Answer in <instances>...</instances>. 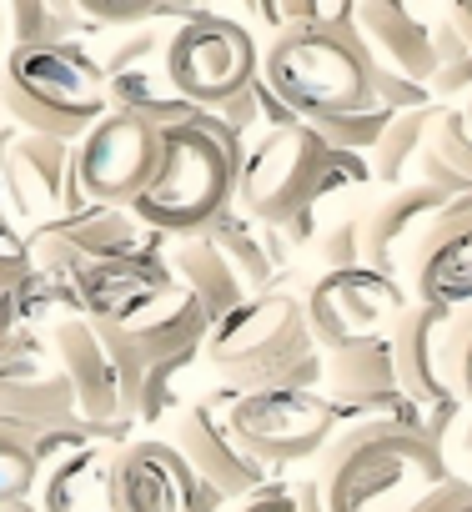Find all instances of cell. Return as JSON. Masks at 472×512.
I'll list each match as a JSON object with an SVG mask.
<instances>
[{"instance_id": "obj_12", "label": "cell", "mask_w": 472, "mask_h": 512, "mask_svg": "<svg viewBox=\"0 0 472 512\" xmlns=\"http://www.w3.org/2000/svg\"><path fill=\"white\" fill-rule=\"evenodd\" d=\"M452 327H457L452 312L412 302L407 317L392 332V357H397L402 392L417 402L422 427H427L432 442H447V432L462 417V397H457V377H452Z\"/></svg>"}, {"instance_id": "obj_16", "label": "cell", "mask_w": 472, "mask_h": 512, "mask_svg": "<svg viewBox=\"0 0 472 512\" xmlns=\"http://www.w3.org/2000/svg\"><path fill=\"white\" fill-rule=\"evenodd\" d=\"M91 211L81 176H76V146L36 131H11L6 136V216L31 221V216H81Z\"/></svg>"}, {"instance_id": "obj_15", "label": "cell", "mask_w": 472, "mask_h": 512, "mask_svg": "<svg viewBox=\"0 0 472 512\" xmlns=\"http://www.w3.org/2000/svg\"><path fill=\"white\" fill-rule=\"evenodd\" d=\"M171 442H176L181 457L196 467V477H201L211 492H221L226 502H231V497H247V502H252V497H262V492L277 487V482H272L277 467H267L242 437H236V427H231L221 397L191 402V407L181 412Z\"/></svg>"}, {"instance_id": "obj_13", "label": "cell", "mask_w": 472, "mask_h": 512, "mask_svg": "<svg viewBox=\"0 0 472 512\" xmlns=\"http://www.w3.org/2000/svg\"><path fill=\"white\" fill-rule=\"evenodd\" d=\"M51 342H56V362L76 392V407H81V422H91L106 442L126 447L136 442V422L126 417V387H121V367L101 337V327L91 317H56L51 327Z\"/></svg>"}, {"instance_id": "obj_9", "label": "cell", "mask_w": 472, "mask_h": 512, "mask_svg": "<svg viewBox=\"0 0 472 512\" xmlns=\"http://www.w3.org/2000/svg\"><path fill=\"white\" fill-rule=\"evenodd\" d=\"M226 417L267 467H292L337 442V407L327 392L307 387H277V392H247V397H226Z\"/></svg>"}, {"instance_id": "obj_22", "label": "cell", "mask_w": 472, "mask_h": 512, "mask_svg": "<svg viewBox=\"0 0 472 512\" xmlns=\"http://www.w3.org/2000/svg\"><path fill=\"white\" fill-rule=\"evenodd\" d=\"M81 262H166L161 231H151L131 206H91L61 221Z\"/></svg>"}, {"instance_id": "obj_35", "label": "cell", "mask_w": 472, "mask_h": 512, "mask_svg": "<svg viewBox=\"0 0 472 512\" xmlns=\"http://www.w3.org/2000/svg\"><path fill=\"white\" fill-rule=\"evenodd\" d=\"M452 377H457L462 407H472V312L457 317V327H452Z\"/></svg>"}, {"instance_id": "obj_26", "label": "cell", "mask_w": 472, "mask_h": 512, "mask_svg": "<svg viewBox=\"0 0 472 512\" xmlns=\"http://www.w3.org/2000/svg\"><path fill=\"white\" fill-rule=\"evenodd\" d=\"M432 41H437V76H432V96L442 106H462L472 96V41L442 16L432 26Z\"/></svg>"}, {"instance_id": "obj_34", "label": "cell", "mask_w": 472, "mask_h": 512, "mask_svg": "<svg viewBox=\"0 0 472 512\" xmlns=\"http://www.w3.org/2000/svg\"><path fill=\"white\" fill-rule=\"evenodd\" d=\"M402 512H472V482L467 477H447V482L427 487L422 497H412Z\"/></svg>"}, {"instance_id": "obj_33", "label": "cell", "mask_w": 472, "mask_h": 512, "mask_svg": "<svg viewBox=\"0 0 472 512\" xmlns=\"http://www.w3.org/2000/svg\"><path fill=\"white\" fill-rule=\"evenodd\" d=\"M196 357V352H191ZM191 357H166V362H151V372H146V387H141V412H136V422H156L166 407H171V382H176V372H186V362Z\"/></svg>"}, {"instance_id": "obj_28", "label": "cell", "mask_w": 472, "mask_h": 512, "mask_svg": "<svg viewBox=\"0 0 472 512\" xmlns=\"http://www.w3.org/2000/svg\"><path fill=\"white\" fill-rule=\"evenodd\" d=\"M46 482V462L31 452L26 437L0 432V502H31V492L41 497Z\"/></svg>"}, {"instance_id": "obj_3", "label": "cell", "mask_w": 472, "mask_h": 512, "mask_svg": "<svg viewBox=\"0 0 472 512\" xmlns=\"http://www.w3.org/2000/svg\"><path fill=\"white\" fill-rule=\"evenodd\" d=\"M442 442L402 422H352L322 452V502L327 512H402L427 487L447 482Z\"/></svg>"}, {"instance_id": "obj_21", "label": "cell", "mask_w": 472, "mask_h": 512, "mask_svg": "<svg viewBox=\"0 0 472 512\" xmlns=\"http://www.w3.org/2000/svg\"><path fill=\"white\" fill-rule=\"evenodd\" d=\"M357 36L367 41L372 61L402 71L407 81H422L432 86L437 76V41H432V26L422 16H412L402 0H357Z\"/></svg>"}, {"instance_id": "obj_23", "label": "cell", "mask_w": 472, "mask_h": 512, "mask_svg": "<svg viewBox=\"0 0 472 512\" xmlns=\"http://www.w3.org/2000/svg\"><path fill=\"white\" fill-rule=\"evenodd\" d=\"M116 457V442H96L46 467L41 512H116Z\"/></svg>"}, {"instance_id": "obj_31", "label": "cell", "mask_w": 472, "mask_h": 512, "mask_svg": "<svg viewBox=\"0 0 472 512\" xmlns=\"http://www.w3.org/2000/svg\"><path fill=\"white\" fill-rule=\"evenodd\" d=\"M317 256H322V272H352V267H362V211L332 221L322 231V241H317Z\"/></svg>"}, {"instance_id": "obj_32", "label": "cell", "mask_w": 472, "mask_h": 512, "mask_svg": "<svg viewBox=\"0 0 472 512\" xmlns=\"http://www.w3.org/2000/svg\"><path fill=\"white\" fill-rule=\"evenodd\" d=\"M76 6L86 11V21L91 26H131V31H141V26H156V11L161 6H151V0H76Z\"/></svg>"}, {"instance_id": "obj_24", "label": "cell", "mask_w": 472, "mask_h": 512, "mask_svg": "<svg viewBox=\"0 0 472 512\" xmlns=\"http://www.w3.org/2000/svg\"><path fill=\"white\" fill-rule=\"evenodd\" d=\"M0 422L21 427V432L76 427L81 422V407H76V392H71L66 372L41 377V382H6V387H0Z\"/></svg>"}, {"instance_id": "obj_36", "label": "cell", "mask_w": 472, "mask_h": 512, "mask_svg": "<svg viewBox=\"0 0 472 512\" xmlns=\"http://www.w3.org/2000/svg\"><path fill=\"white\" fill-rule=\"evenodd\" d=\"M242 512H302V507H297V492L292 487H272V492L252 497Z\"/></svg>"}, {"instance_id": "obj_39", "label": "cell", "mask_w": 472, "mask_h": 512, "mask_svg": "<svg viewBox=\"0 0 472 512\" xmlns=\"http://www.w3.org/2000/svg\"><path fill=\"white\" fill-rule=\"evenodd\" d=\"M0 512H41V502H0Z\"/></svg>"}, {"instance_id": "obj_6", "label": "cell", "mask_w": 472, "mask_h": 512, "mask_svg": "<svg viewBox=\"0 0 472 512\" xmlns=\"http://www.w3.org/2000/svg\"><path fill=\"white\" fill-rule=\"evenodd\" d=\"M6 116L21 131L81 146L111 116L101 61L86 46L6 51Z\"/></svg>"}, {"instance_id": "obj_25", "label": "cell", "mask_w": 472, "mask_h": 512, "mask_svg": "<svg viewBox=\"0 0 472 512\" xmlns=\"http://www.w3.org/2000/svg\"><path fill=\"white\" fill-rule=\"evenodd\" d=\"M442 116H447V106H427V111L392 116L387 136H382V141H377V151L367 156L372 181H377V186H387V191L407 186L402 176H407V166H412V161H422V151H427V141H432V131H437V121H442Z\"/></svg>"}, {"instance_id": "obj_2", "label": "cell", "mask_w": 472, "mask_h": 512, "mask_svg": "<svg viewBox=\"0 0 472 512\" xmlns=\"http://www.w3.org/2000/svg\"><path fill=\"white\" fill-rule=\"evenodd\" d=\"M242 156H247V141L216 111H201V121L161 131L156 176L136 196L131 211L161 236H176V241L201 236L211 221H221L236 206Z\"/></svg>"}, {"instance_id": "obj_41", "label": "cell", "mask_w": 472, "mask_h": 512, "mask_svg": "<svg viewBox=\"0 0 472 512\" xmlns=\"http://www.w3.org/2000/svg\"><path fill=\"white\" fill-rule=\"evenodd\" d=\"M462 116H467V126H472V96H467V101H462Z\"/></svg>"}, {"instance_id": "obj_27", "label": "cell", "mask_w": 472, "mask_h": 512, "mask_svg": "<svg viewBox=\"0 0 472 512\" xmlns=\"http://www.w3.org/2000/svg\"><path fill=\"white\" fill-rule=\"evenodd\" d=\"M61 362H56V342L41 337L36 327H16L6 332V367H0V387L6 382H41V377H56Z\"/></svg>"}, {"instance_id": "obj_19", "label": "cell", "mask_w": 472, "mask_h": 512, "mask_svg": "<svg viewBox=\"0 0 472 512\" xmlns=\"http://www.w3.org/2000/svg\"><path fill=\"white\" fill-rule=\"evenodd\" d=\"M412 302L442 307L452 317L472 312V191L447 201V211L432 221L422 246L407 262Z\"/></svg>"}, {"instance_id": "obj_14", "label": "cell", "mask_w": 472, "mask_h": 512, "mask_svg": "<svg viewBox=\"0 0 472 512\" xmlns=\"http://www.w3.org/2000/svg\"><path fill=\"white\" fill-rule=\"evenodd\" d=\"M161 161V131L111 111L81 146H76V176L91 206H136V196L151 186Z\"/></svg>"}, {"instance_id": "obj_7", "label": "cell", "mask_w": 472, "mask_h": 512, "mask_svg": "<svg viewBox=\"0 0 472 512\" xmlns=\"http://www.w3.org/2000/svg\"><path fill=\"white\" fill-rule=\"evenodd\" d=\"M166 267L171 277L201 297V307L211 312V322L231 317L236 307H247L267 292H277V262L267 251L262 226L247 211H226L221 221H211L201 236H181L166 246Z\"/></svg>"}, {"instance_id": "obj_4", "label": "cell", "mask_w": 472, "mask_h": 512, "mask_svg": "<svg viewBox=\"0 0 472 512\" xmlns=\"http://www.w3.org/2000/svg\"><path fill=\"white\" fill-rule=\"evenodd\" d=\"M201 352L226 397L277 392V387L317 392L327 377V362L317 357V337L307 322V302L282 287L221 317Z\"/></svg>"}, {"instance_id": "obj_37", "label": "cell", "mask_w": 472, "mask_h": 512, "mask_svg": "<svg viewBox=\"0 0 472 512\" xmlns=\"http://www.w3.org/2000/svg\"><path fill=\"white\" fill-rule=\"evenodd\" d=\"M292 492H297V507H302V512H327V502H322V487H317V477H312V482H297Z\"/></svg>"}, {"instance_id": "obj_20", "label": "cell", "mask_w": 472, "mask_h": 512, "mask_svg": "<svg viewBox=\"0 0 472 512\" xmlns=\"http://www.w3.org/2000/svg\"><path fill=\"white\" fill-rule=\"evenodd\" d=\"M447 191L427 186V181H407L397 191H387L382 201H372L362 211V267L377 277H407L412 251L422 246V236L432 231V221L447 211Z\"/></svg>"}, {"instance_id": "obj_1", "label": "cell", "mask_w": 472, "mask_h": 512, "mask_svg": "<svg viewBox=\"0 0 472 512\" xmlns=\"http://www.w3.org/2000/svg\"><path fill=\"white\" fill-rule=\"evenodd\" d=\"M367 181H372V166L362 156L332 151L312 126L262 131L247 141V156H242L236 211H247L257 226H277L292 246H302L317 236V206Z\"/></svg>"}, {"instance_id": "obj_8", "label": "cell", "mask_w": 472, "mask_h": 512, "mask_svg": "<svg viewBox=\"0 0 472 512\" xmlns=\"http://www.w3.org/2000/svg\"><path fill=\"white\" fill-rule=\"evenodd\" d=\"M171 81L196 111H221L262 81V46L242 21L206 11L171 31Z\"/></svg>"}, {"instance_id": "obj_18", "label": "cell", "mask_w": 472, "mask_h": 512, "mask_svg": "<svg viewBox=\"0 0 472 512\" xmlns=\"http://www.w3.org/2000/svg\"><path fill=\"white\" fill-rule=\"evenodd\" d=\"M327 402L337 407V417L352 422H402V427H422L417 402L402 392L397 377V357H392V337L387 342H367V347H347L327 357ZM427 432V427H422Z\"/></svg>"}, {"instance_id": "obj_5", "label": "cell", "mask_w": 472, "mask_h": 512, "mask_svg": "<svg viewBox=\"0 0 472 512\" xmlns=\"http://www.w3.org/2000/svg\"><path fill=\"white\" fill-rule=\"evenodd\" d=\"M372 51L357 36V21H332V26H292L282 36H267L262 46V81L302 116V121H327V116H362L382 111L372 91Z\"/></svg>"}, {"instance_id": "obj_40", "label": "cell", "mask_w": 472, "mask_h": 512, "mask_svg": "<svg viewBox=\"0 0 472 512\" xmlns=\"http://www.w3.org/2000/svg\"><path fill=\"white\" fill-rule=\"evenodd\" d=\"M462 442H467V457H472V417H467V427H462Z\"/></svg>"}, {"instance_id": "obj_29", "label": "cell", "mask_w": 472, "mask_h": 512, "mask_svg": "<svg viewBox=\"0 0 472 512\" xmlns=\"http://www.w3.org/2000/svg\"><path fill=\"white\" fill-rule=\"evenodd\" d=\"M427 151L472 191V126H467V116H462V106H447V116L437 121V131H432V141H427Z\"/></svg>"}, {"instance_id": "obj_10", "label": "cell", "mask_w": 472, "mask_h": 512, "mask_svg": "<svg viewBox=\"0 0 472 512\" xmlns=\"http://www.w3.org/2000/svg\"><path fill=\"white\" fill-rule=\"evenodd\" d=\"M307 322L317 347L327 352H347V347H367V342H387L397 332V322L407 317V297L392 277H377L367 267L352 272H322L307 287Z\"/></svg>"}, {"instance_id": "obj_30", "label": "cell", "mask_w": 472, "mask_h": 512, "mask_svg": "<svg viewBox=\"0 0 472 512\" xmlns=\"http://www.w3.org/2000/svg\"><path fill=\"white\" fill-rule=\"evenodd\" d=\"M372 91H377V106H382V111H392V116H407V111L442 106V101L432 96V86H422V81H407L402 71H392V66H382V61H377V71H372Z\"/></svg>"}, {"instance_id": "obj_11", "label": "cell", "mask_w": 472, "mask_h": 512, "mask_svg": "<svg viewBox=\"0 0 472 512\" xmlns=\"http://www.w3.org/2000/svg\"><path fill=\"white\" fill-rule=\"evenodd\" d=\"M171 31H176V26L126 31V36L101 56L111 111L136 116V121H146V126H156V131L201 121V111H196V106L176 91V81H171Z\"/></svg>"}, {"instance_id": "obj_38", "label": "cell", "mask_w": 472, "mask_h": 512, "mask_svg": "<svg viewBox=\"0 0 472 512\" xmlns=\"http://www.w3.org/2000/svg\"><path fill=\"white\" fill-rule=\"evenodd\" d=\"M447 21H452V26H457V31L472 41V0H457V6L447 11Z\"/></svg>"}, {"instance_id": "obj_17", "label": "cell", "mask_w": 472, "mask_h": 512, "mask_svg": "<svg viewBox=\"0 0 472 512\" xmlns=\"http://www.w3.org/2000/svg\"><path fill=\"white\" fill-rule=\"evenodd\" d=\"M221 502L176 442L136 437L116 457V512H216Z\"/></svg>"}]
</instances>
